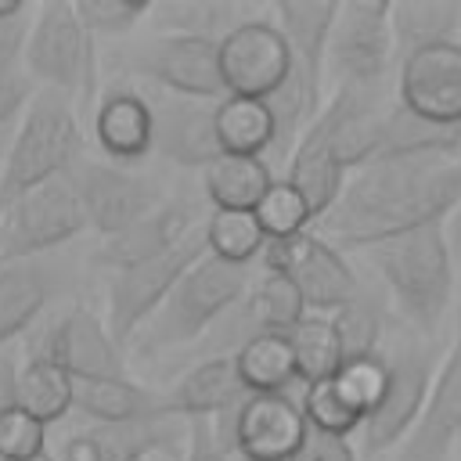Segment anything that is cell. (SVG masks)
I'll return each instance as SVG.
<instances>
[{"label":"cell","mask_w":461,"mask_h":461,"mask_svg":"<svg viewBox=\"0 0 461 461\" xmlns=\"http://www.w3.org/2000/svg\"><path fill=\"white\" fill-rule=\"evenodd\" d=\"M461 205V155L375 158L357 169L317 230L335 249H375L389 238L447 223Z\"/></svg>","instance_id":"cell-1"},{"label":"cell","mask_w":461,"mask_h":461,"mask_svg":"<svg viewBox=\"0 0 461 461\" xmlns=\"http://www.w3.org/2000/svg\"><path fill=\"white\" fill-rule=\"evenodd\" d=\"M367 259L389 288L400 317L425 339L439 331L454 303V249L447 227H421L367 249Z\"/></svg>","instance_id":"cell-2"},{"label":"cell","mask_w":461,"mask_h":461,"mask_svg":"<svg viewBox=\"0 0 461 461\" xmlns=\"http://www.w3.org/2000/svg\"><path fill=\"white\" fill-rule=\"evenodd\" d=\"M252 267L227 263L220 256L198 259L180 285L169 292V299L155 310V317L133 335L137 357H155L162 349L194 346L216 321H223L252 288Z\"/></svg>","instance_id":"cell-3"},{"label":"cell","mask_w":461,"mask_h":461,"mask_svg":"<svg viewBox=\"0 0 461 461\" xmlns=\"http://www.w3.org/2000/svg\"><path fill=\"white\" fill-rule=\"evenodd\" d=\"M83 151V130L76 104L54 90H36L11 148L0 162V212L25 191L65 176Z\"/></svg>","instance_id":"cell-4"},{"label":"cell","mask_w":461,"mask_h":461,"mask_svg":"<svg viewBox=\"0 0 461 461\" xmlns=\"http://www.w3.org/2000/svg\"><path fill=\"white\" fill-rule=\"evenodd\" d=\"M22 61L43 90L79 101L83 108L97 97V47L72 0H47L32 11Z\"/></svg>","instance_id":"cell-5"},{"label":"cell","mask_w":461,"mask_h":461,"mask_svg":"<svg viewBox=\"0 0 461 461\" xmlns=\"http://www.w3.org/2000/svg\"><path fill=\"white\" fill-rule=\"evenodd\" d=\"M382 357H385L389 378H385V389H382L375 411L360 425V457L364 461L385 457L407 439V432L418 425V418L425 411L429 389L439 371L436 346L418 342V331L400 335L393 346H382Z\"/></svg>","instance_id":"cell-6"},{"label":"cell","mask_w":461,"mask_h":461,"mask_svg":"<svg viewBox=\"0 0 461 461\" xmlns=\"http://www.w3.org/2000/svg\"><path fill=\"white\" fill-rule=\"evenodd\" d=\"M212 432L227 457L295 461L310 439V421L295 393H249L238 407L212 418Z\"/></svg>","instance_id":"cell-7"},{"label":"cell","mask_w":461,"mask_h":461,"mask_svg":"<svg viewBox=\"0 0 461 461\" xmlns=\"http://www.w3.org/2000/svg\"><path fill=\"white\" fill-rule=\"evenodd\" d=\"M393 4L385 0H346L328 43V72L335 90H385L396 68V43L389 25Z\"/></svg>","instance_id":"cell-8"},{"label":"cell","mask_w":461,"mask_h":461,"mask_svg":"<svg viewBox=\"0 0 461 461\" xmlns=\"http://www.w3.org/2000/svg\"><path fill=\"white\" fill-rule=\"evenodd\" d=\"M205 256H209V241H205V223H202L169 252H162L148 263L115 270L108 277V313H104L115 342L119 346L133 342V335L155 317V310L169 299V292L180 285V277Z\"/></svg>","instance_id":"cell-9"},{"label":"cell","mask_w":461,"mask_h":461,"mask_svg":"<svg viewBox=\"0 0 461 461\" xmlns=\"http://www.w3.org/2000/svg\"><path fill=\"white\" fill-rule=\"evenodd\" d=\"M65 180L79 194L86 223L94 234H101V241L140 223L144 216H151L166 202L162 180L151 176L148 169H137V166L97 162V158L79 155L76 166L65 173Z\"/></svg>","instance_id":"cell-10"},{"label":"cell","mask_w":461,"mask_h":461,"mask_svg":"<svg viewBox=\"0 0 461 461\" xmlns=\"http://www.w3.org/2000/svg\"><path fill=\"white\" fill-rule=\"evenodd\" d=\"M90 230L79 194L65 176L47 180L14 198L0 216V263L50 256L65 241Z\"/></svg>","instance_id":"cell-11"},{"label":"cell","mask_w":461,"mask_h":461,"mask_svg":"<svg viewBox=\"0 0 461 461\" xmlns=\"http://www.w3.org/2000/svg\"><path fill=\"white\" fill-rule=\"evenodd\" d=\"M259 270L288 274L310 313L331 317L364 292L357 270L317 230H303L285 241H267V249L259 256Z\"/></svg>","instance_id":"cell-12"},{"label":"cell","mask_w":461,"mask_h":461,"mask_svg":"<svg viewBox=\"0 0 461 461\" xmlns=\"http://www.w3.org/2000/svg\"><path fill=\"white\" fill-rule=\"evenodd\" d=\"M126 68L148 83H158L166 94L176 97H198V101L227 97L220 76V43L212 40L155 32L151 40L137 43L133 54H126Z\"/></svg>","instance_id":"cell-13"},{"label":"cell","mask_w":461,"mask_h":461,"mask_svg":"<svg viewBox=\"0 0 461 461\" xmlns=\"http://www.w3.org/2000/svg\"><path fill=\"white\" fill-rule=\"evenodd\" d=\"M220 76L227 97H274L292 76V50L274 18H249L220 40Z\"/></svg>","instance_id":"cell-14"},{"label":"cell","mask_w":461,"mask_h":461,"mask_svg":"<svg viewBox=\"0 0 461 461\" xmlns=\"http://www.w3.org/2000/svg\"><path fill=\"white\" fill-rule=\"evenodd\" d=\"M389 367L385 357H367V360H349L342 371L328 382L303 385V411L313 432L324 436H353L375 411L382 389H385Z\"/></svg>","instance_id":"cell-15"},{"label":"cell","mask_w":461,"mask_h":461,"mask_svg":"<svg viewBox=\"0 0 461 461\" xmlns=\"http://www.w3.org/2000/svg\"><path fill=\"white\" fill-rule=\"evenodd\" d=\"M184 436H187V421L173 414L126 421V425L83 421L58 439L54 457L58 461H144L148 454H158V450L173 454Z\"/></svg>","instance_id":"cell-16"},{"label":"cell","mask_w":461,"mask_h":461,"mask_svg":"<svg viewBox=\"0 0 461 461\" xmlns=\"http://www.w3.org/2000/svg\"><path fill=\"white\" fill-rule=\"evenodd\" d=\"M396 101L421 119L461 126V43H436L400 58Z\"/></svg>","instance_id":"cell-17"},{"label":"cell","mask_w":461,"mask_h":461,"mask_svg":"<svg viewBox=\"0 0 461 461\" xmlns=\"http://www.w3.org/2000/svg\"><path fill=\"white\" fill-rule=\"evenodd\" d=\"M270 18L288 40L292 72L306 94L310 119L324 108V76H328V43L339 18V0H281L274 4Z\"/></svg>","instance_id":"cell-18"},{"label":"cell","mask_w":461,"mask_h":461,"mask_svg":"<svg viewBox=\"0 0 461 461\" xmlns=\"http://www.w3.org/2000/svg\"><path fill=\"white\" fill-rule=\"evenodd\" d=\"M454 443H461V313L454 346L436 371L418 425L393 454H385V461H447Z\"/></svg>","instance_id":"cell-19"},{"label":"cell","mask_w":461,"mask_h":461,"mask_svg":"<svg viewBox=\"0 0 461 461\" xmlns=\"http://www.w3.org/2000/svg\"><path fill=\"white\" fill-rule=\"evenodd\" d=\"M148 101L155 115V155H162L180 169H202V173L223 155L216 137L220 101H198L176 94H158Z\"/></svg>","instance_id":"cell-20"},{"label":"cell","mask_w":461,"mask_h":461,"mask_svg":"<svg viewBox=\"0 0 461 461\" xmlns=\"http://www.w3.org/2000/svg\"><path fill=\"white\" fill-rule=\"evenodd\" d=\"M72 378H119L126 375L122 346L115 342L108 321L90 306H72L47 335L43 346Z\"/></svg>","instance_id":"cell-21"},{"label":"cell","mask_w":461,"mask_h":461,"mask_svg":"<svg viewBox=\"0 0 461 461\" xmlns=\"http://www.w3.org/2000/svg\"><path fill=\"white\" fill-rule=\"evenodd\" d=\"M205 220L198 216V205L184 202V198H166L151 216H144L140 223L126 227L122 234L115 238H104L94 252V259L101 267H108L112 274L115 270H126V267H137V263H148L162 252H169L173 245H180L194 227H202Z\"/></svg>","instance_id":"cell-22"},{"label":"cell","mask_w":461,"mask_h":461,"mask_svg":"<svg viewBox=\"0 0 461 461\" xmlns=\"http://www.w3.org/2000/svg\"><path fill=\"white\" fill-rule=\"evenodd\" d=\"M65 288V263L50 256L0 263V349L18 339Z\"/></svg>","instance_id":"cell-23"},{"label":"cell","mask_w":461,"mask_h":461,"mask_svg":"<svg viewBox=\"0 0 461 461\" xmlns=\"http://www.w3.org/2000/svg\"><path fill=\"white\" fill-rule=\"evenodd\" d=\"M94 140L108 162L137 166L155 151V115L151 101L130 86H112L94 108Z\"/></svg>","instance_id":"cell-24"},{"label":"cell","mask_w":461,"mask_h":461,"mask_svg":"<svg viewBox=\"0 0 461 461\" xmlns=\"http://www.w3.org/2000/svg\"><path fill=\"white\" fill-rule=\"evenodd\" d=\"M249 396L234 357H209L191 364L166 393H162V407L173 418L194 421V418H220L230 407H238Z\"/></svg>","instance_id":"cell-25"},{"label":"cell","mask_w":461,"mask_h":461,"mask_svg":"<svg viewBox=\"0 0 461 461\" xmlns=\"http://www.w3.org/2000/svg\"><path fill=\"white\" fill-rule=\"evenodd\" d=\"M285 180L306 198L313 220L328 216L331 205L339 202V194H342V187H346V169L339 166V158H335V151H331L328 126H324L321 115H317V119L306 126V133L299 137V144H295V151H292V158H288V166H285Z\"/></svg>","instance_id":"cell-26"},{"label":"cell","mask_w":461,"mask_h":461,"mask_svg":"<svg viewBox=\"0 0 461 461\" xmlns=\"http://www.w3.org/2000/svg\"><path fill=\"white\" fill-rule=\"evenodd\" d=\"M72 411H79L86 421H101V425H126V421H144V418L166 414L162 393L133 382L130 375H119V378H76Z\"/></svg>","instance_id":"cell-27"},{"label":"cell","mask_w":461,"mask_h":461,"mask_svg":"<svg viewBox=\"0 0 461 461\" xmlns=\"http://www.w3.org/2000/svg\"><path fill=\"white\" fill-rule=\"evenodd\" d=\"M11 396H14V407H22L25 414H32L36 421H43L50 429L54 421H61L72 411L76 378L47 349H32L22 360V367H14Z\"/></svg>","instance_id":"cell-28"},{"label":"cell","mask_w":461,"mask_h":461,"mask_svg":"<svg viewBox=\"0 0 461 461\" xmlns=\"http://www.w3.org/2000/svg\"><path fill=\"white\" fill-rule=\"evenodd\" d=\"M274 169L267 158L256 155H220L205 173V198L212 209H227V212H256V205L267 198V191L274 187Z\"/></svg>","instance_id":"cell-29"},{"label":"cell","mask_w":461,"mask_h":461,"mask_svg":"<svg viewBox=\"0 0 461 461\" xmlns=\"http://www.w3.org/2000/svg\"><path fill=\"white\" fill-rule=\"evenodd\" d=\"M155 32L166 36H198L220 43L227 32H234L241 22L256 18L252 4H234V0H169V4H151Z\"/></svg>","instance_id":"cell-30"},{"label":"cell","mask_w":461,"mask_h":461,"mask_svg":"<svg viewBox=\"0 0 461 461\" xmlns=\"http://www.w3.org/2000/svg\"><path fill=\"white\" fill-rule=\"evenodd\" d=\"M389 25L400 65V58L421 47L454 43V32L461 25V0H396L389 11Z\"/></svg>","instance_id":"cell-31"},{"label":"cell","mask_w":461,"mask_h":461,"mask_svg":"<svg viewBox=\"0 0 461 461\" xmlns=\"http://www.w3.org/2000/svg\"><path fill=\"white\" fill-rule=\"evenodd\" d=\"M238 375L249 393H292L299 385L288 331H259L234 353Z\"/></svg>","instance_id":"cell-32"},{"label":"cell","mask_w":461,"mask_h":461,"mask_svg":"<svg viewBox=\"0 0 461 461\" xmlns=\"http://www.w3.org/2000/svg\"><path fill=\"white\" fill-rule=\"evenodd\" d=\"M411 155H461V126L421 119L407 112L393 94L382 148L375 158H411Z\"/></svg>","instance_id":"cell-33"},{"label":"cell","mask_w":461,"mask_h":461,"mask_svg":"<svg viewBox=\"0 0 461 461\" xmlns=\"http://www.w3.org/2000/svg\"><path fill=\"white\" fill-rule=\"evenodd\" d=\"M216 137L223 155H256L267 158L277 140V122L267 101L223 97L216 104Z\"/></svg>","instance_id":"cell-34"},{"label":"cell","mask_w":461,"mask_h":461,"mask_svg":"<svg viewBox=\"0 0 461 461\" xmlns=\"http://www.w3.org/2000/svg\"><path fill=\"white\" fill-rule=\"evenodd\" d=\"M288 339H292V353H295L299 385H317V382H328L342 371L346 349H342L339 328L328 313H306L288 331Z\"/></svg>","instance_id":"cell-35"},{"label":"cell","mask_w":461,"mask_h":461,"mask_svg":"<svg viewBox=\"0 0 461 461\" xmlns=\"http://www.w3.org/2000/svg\"><path fill=\"white\" fill-rule=\"evenodd\" d=\"M331 321L339 328V339H342V349H346V364L382 353V342H385V331H389V313H385V303H382L378 292L364 288L349 306L331 313Z\"/></svg>","instance_id":"cell-36"},{"label":"cell","mask_w":461,"mask_h":461,"mask_svg":"<svg viewBox=\"0 0 461 461\" xmlns=\"http://www.w3.org/2000/svg\"><path fill=\"white\" fill-rule=\"evenodd\" d=\"M245 306L259 331H292L310 313L292 277L277 270H259V277L245 295Z\"/></svg>","instance_id":"cell-37"},{"label":"cell","mask_w":461,"mask_h":461,"mask_svg":"<svg viewBox=\"0 0 461 461\" xmlns=\"http://www.w3.org/2000/svg\"><path fill=\"white\" fill-rule=\"evenodd\" d=\"M205 241L212 256L227 263H241V267L259 263L267 249V234L256 212H227V209H212L205 216Z\"/></svg>","instance_id":"cell-38"},{"label":"cell","mask_w":461,"mask_h":461,"mask_svg":"<svg viewBox=\"0 0 461 461\" xmlns=\"http://www.w3.org/2000/svg\"><path fill=\"white\" fill-rule=\"evenodd\" d=\"M256 220H259L263 234H267V241L295 238V234L310 230V223H317L313 212H310V205H306V198L285 176L274 180V187L267 191V198L256 205Z\"/></svg>","instance_id":"cell-39"},{"label":"cell","mask_w":461,"mask_h":461,"mask_svg":"<svg viewBox=\"0 0 461 461\" xmlns=\"http://www.w3.org/2000/svg\"><path fill=\"white\" fill-rule=\"evenodd\" d=\"M76 14L90 29V36H126L151 14V4L144 0H72Z\"/></svg>","instance_id":"cell-40"},{"label":"cell","mask_w":461,"mask_h":461,"mask_svg":"<svg viewBox=\"0 0 461 461\" xmlns=\"http://www.w3.org/2000/svg\"><path fill=\"white\" fill-rule=\"evenodd\" d=\"M47 454V425L22 407H0V461H29Z\"/></svg>","instance_id":"cell-41"},{"label":"cell","mask_w":461,"mask_h":461,"mask_svg":"<svg viewBox=\"0 0 461 461\" xmlns=\"http://www.w3.org/2000/svg\"><path fill=\"white\" fill-rule=\"evenodd\" d=\"M32 97H36V86H32L29 72L0 68V126H14V119L25 115Z\"/></svg>","instance_id":"cell-42"},{"label":"cell","mask_w":461,"mask_h":461,"mask_svg":"<svg viewBox=\"0 0 461 461\" xmlns=\"http://www.w3.org/2000/svg\"><path fill=\"white\" fill-rule=\"evenodd\" d=\"M187 461H227V450L212 432V418L187 421Z\"/></svg>","instance_id":"cell-43"},{"label":"cell","mask_w":461,"mask_h":461,"mask_svg":"<svg viewBox=\"0 0 461 461\" xmlns=\"http://www.w3.org/2000/svg\"><path fill=\"white\" fill-rule=\"evenodd\" d=\"M295 461H357V450L346 436H324L310 429V439Z\"/></svg>","instance_id":"cell-44"},{"label":"cell","mask_w":461,"mask_h":461,"mask_svg":"<svg viewBox=\"0 0 461 461\" xmlns=\"http://www.w3.org/2000/svg\"><path fill=\"white\" fill-rule=\"evenodd\" d=\"M29 25H32L29 14L11 18V22H0V68H18V58L25 54Z\"/></svg>","instance_id":"cell-45"},{"label":"cell","mask_w":461,"mask_h":461,"mask_svg":"<svg viewBox=\"0 0 461 461\" xmlns=\"http://www.w3.org/2000/svg\"><path fill=\"white\" fill-rule=\"evenodd\" d=\"M11 385H14V371H11V360H0V407L14 403V396H11Z\"/></svg>","instance_id":"cell-46"},{"label":"cell","mask_w":461,"mask_h":461,"mask_svg":"<svg viewBox=\"0 0 461 461\" xmlns=\"http://www.w3.org/2000/svg\"><path fill=\"white\" fill-rule=\"evenodd\" d=\"M11 137H14V126H0V158L7 155V148H11Z\"/></svg>","instance_id":"cell-47"},{"label":"cell","mask_w":461,"mask_h":461,"mask_svg":"<svg viewBox=\"0 0 461 461\" xmlns=\"http://www.w3.org/2000/svg\"><path fill=\"white\" fill-rule=\"evenodd\" d=\"M29 461H58V457H54V454L47 450V454H40V457H29Z\"/></svg>","instance_id":"cell-48"},{"label":"cell","mask_w":461,"mask_h":461,"mask_svg":"<svg viewBox=\"0 0 461 461\" xmlns=\"http://www.w3.org/2000/svg\"><path fill=\"white\" fill-rule=\"evenodd\" d=\"M457 447H461V443H457Z\"/></svg>","instance_id":"cell-49"},{"label":"cell","mask_w":461,"mask_h":461,"mask_svg":"<svg viewBox=\"0 0 461 461\" xmlns=\"http://www.w3.org/2000/svg\"><path fill=\"white\" fill-rule=\"evenodd\" d=\"M0 216H4V212H0Z\"/></svg>","instance_id":"cell-50"}]
</instances>
